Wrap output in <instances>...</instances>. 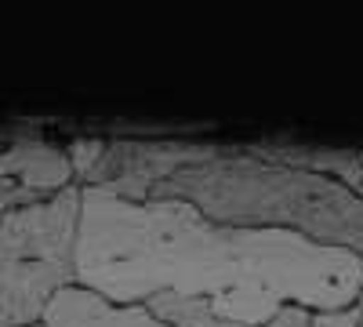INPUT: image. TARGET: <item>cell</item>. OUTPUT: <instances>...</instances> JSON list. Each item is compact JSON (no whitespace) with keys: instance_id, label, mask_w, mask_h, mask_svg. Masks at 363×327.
Here are the masks:
<instances>
[{"instance_id":"8","label":"cell","mask_w":363,"mask_h":327,"mask_svg":"<svg viewBox=\"0 0 363 327\" xmlns=\"http://www.w3.org/2000/svg\"><path fill=\"white\" fill-rule=\"evenodd\" d=\"M102 153H106V138H69L66 142V157H69V167L77 174V186H84L91 178V171L102 160Z\"/></svg>"},{"instance_id":"11","label":"cell","mask_w":363,"mask_h":327,"mask_svg":"<svg viewBox=\"0 0 363 327\" xmlns=\"http://www.w3.org/2000/svg\"><path fill=\"white\" fill-rule=\"evenodd\" d=\"M33 327H44V323H33Z\"/></svg>"},{"instance_id":"1","label":"cell","mask_w":363,"mask_h":327,"mask_svg":"<svg viewBox=\"0 0 363 327\" xmlns=\"http://www.w3.org/2000/svg\"><path fill=\"white\" fill-rule=\"evenodd\" d=\"M77 284L124 306H145L157 294L200 299L222 320L265 327L284 302L356 306L363 262L287 229L211 222L174 196L138 204L80 186Z\"/></svg>"},{"instance_id":"10","label":"cell","mask_w":363,"mask_h":327,"mask_svg":"<svg viewBox=\"0 0 363 327\" xmlns=\"http://www.w3.org/2000/svg\"><path fill=\"white\" fill-rule=\"evenodd\" d=\"M356 306H359V309H363V294H359V302H356Z\"/></svg>"},{"instance_id":"6","label":"cell","mask_w":363,"mask_h":327,"mask_svg":"<svg viewBox=\"0 0 363 327\" xmlns=\"http://www.w3.org/2000/svg\"><path fill=\"white\" fill-rule=\"evenodd\" d=\"M40 323L44 327H167L160 316H153L149 306L109 302L80 284L58 291L51 306L44 309Z\"/></svg>"},{"instance_id":"2","label":"cell","mask_w":363,"mask_h":327,"mask_svg":"<svg viewBox=\"0 0 363 327\" xmlns=\"http://www.w3.org/2000/svg\"><path fill=\"white\" fill-rule=\"evenodd\" d=\"M153 196H174L222 226L287 229L363 262V196L313 171L215 145L207 160L174 171Z\"/></svg>"},{"instance_id":"3","label":"cell","mask_w":363,"mask_h":327,"mask_svg":"<svg viewBox=\"0 0 363 327\" xmlns=\"http://www.w3.org/2000/svg\"><path fill=\"white\" fill-rule=\"evenodd\" d=\"M80 186L0 218V327H33L58 291L77 284Z\"/></svg>"},{"instance_id":"4","label":"cell","mask_w":363,"mask_h":327,"mask_svg":"<svg viewBox=\"0 0 363 327\" xmlns=\"http://www.w3.org/2000/svg\"><path fill=\"white\" fill-rule=\"evenodd\" d=\"M215 153L203 142H149V138H106V153L84 186L109 189L124 200H153V193L182 167H193Z\"/></svg>"},{"instance_id":"5","label":"cell","mask_w":363,"mask_h":327,"mask_svg":"<svg viewBox=\"0 0 363 327\" xmlns=\"http://www.w3.org/2000/svg\"><path fill=\"white\" fill-rule=\"evenodd\" d=\"M0 182L33 193L40 200L77 186V174L66 157V142L58 145L37 135L11 138L8 145H0Z\"/></svg>"},{"instance_id":"7","label":"cell","mask_w":363,"mask_h":327,"mask_svg":"<svg viewBox=\"0 0 363 327\" xmlns=\"http://www.w3.org/2000/svg\"><path fill=\"white\" fill-rule=\"evenodd\" d=\"M167 327H240L233 320H222L215 309L200 299H178V294H157L145 302Z\"/></svg>"},{"instance_id":"12","label":"cell","mask_w":363,"mask_h":327,"mask_svg":"<svg viewBox=\"0 0 363 327\" xmlns=\"http://www.w3.org/2000/svg\"><path fill=\"white\" fill-rule=\"evenodd\" d=\"M359 327H363V323H359Z\"/></svg>"},{"instance_id":"9","label":"cell","mask_w":363,"mask_h":327,"mask_svg":"<svg viewBox=\"0 0 363 327\" xmlns=\"http://www.w3.org/2000/svg\"><path fill=\"white\" fill-rule=\"evenodd\" d=\"M40 196H33V193H22V189H15V186H4L0 182V218H4L8 211H15V207H26V204H37Z\"/></svg>"}]
</instances>
